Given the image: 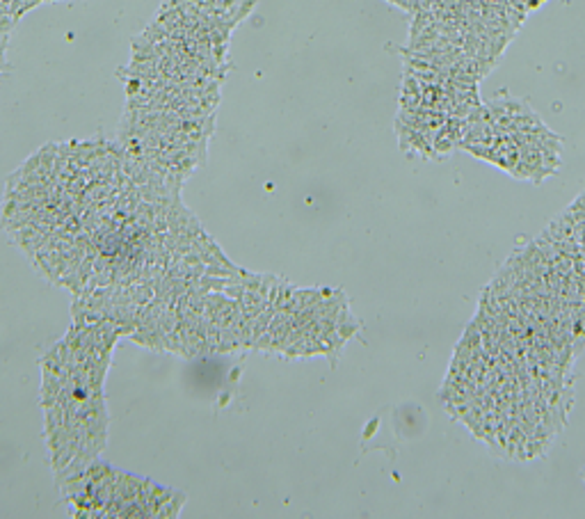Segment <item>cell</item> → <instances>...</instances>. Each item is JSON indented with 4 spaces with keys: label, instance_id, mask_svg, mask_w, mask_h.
Returning a JSON list of instances; mask_svg holds the SVG:
<instances>
[{
    "label": "cell",
    "instance_id": "cell-1",
    "mask_svg": "<svg viewBox=\"0 0 585 519\" xmlns=\"http://www.w3.org/2000/svg\"><path fill=\"white\" fill-rule=\"evenodd\" d=\"M377 426H380V419H373L371 424H368V428H364V439H371L373 432L377 430Z\"/></svg>",
    "mask_w": 585,
    "mask_h": 519
}]
</instances>
